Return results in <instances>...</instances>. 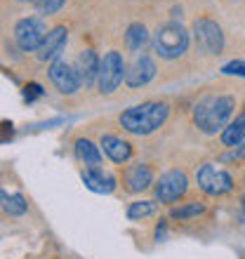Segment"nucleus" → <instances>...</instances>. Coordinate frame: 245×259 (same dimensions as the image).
<instances>
[{
  "label": "nucleus",
  "instance_id": "1",
  "mask_svg": "<svg viewBox=\"0 0 245 259\" xmlns=\"http://www.w3.org/2000/svg\"><path fill=\"white\" fill-rule=\"evenodd\" d=\"M168 116H170V106L165 102H142L137 106H130V109L123 111L118 123L130 135L146 137L163 127Z\"/></svg>",
  "mask_w": 245,
  "mask_h": 259
},
{
  "label": "nucleus",
  "instance_id": "2",
  "mask_svg": "<svg viewBox=\"0 0 245 259\" xmlns=\"http://www.w3.org/2000/svg\"><path fill=\"white\" fill-rule=\"evenodd\" d=\"M233 111H236V97L233 95H210L196 104L193 123L205 135H215L231 123Z\"/></svg>",
  "mask_w": 245,
  "mask_h": 259
},
{
  "label": "nucleus",
  "instance_id": "3",
  "mask_svg": "<svg viewBox=\"0 0 245 259\" xmlns=\"http://www.w3.org/2000/svg\"><path fill=\"white\" fill-rule=\"evenodd\" d=\"M189 48V33L177 21H168L153 33V50L163 59H179Z\"/></svg>",
  "mask_w": 245,
  "mask_h": 259
},
{
  "label": "nucleus",
  "instance_id": "4",
  "mask_svg": "<svg viewBox=\"0 0 245 259\" xmlns=\"http://www.w3.org/2000/svg\"><path fill=\"white\" fill-rule=\"evenodd\" d=\"M125 62L118 50H109L99 62V75H97V88L102 95H113L120 82L125 80Z\"/></svg>",
  "mask_w": 245,
  "mask_h": 259
},
{
  "label": "nucleus",
  "instance_id": "5",
  "mask_svg": "<svg viewBox=\"0 0 245 259\" xmlns=\"http://www.w3.org/2000/svg\"><path fill=\"white\" fill-rule=\"evenodd\" d=\"M193 40L203 55H222V50H224L222 26L210 17H200L193 21Z\"/></svg>",
  "mask_w": 245,
  "mask_h": 259
},
{
  "label": "nucleus",
  "instance_id": "6",
  "mask_svg": "<svg viewBox=\"0 0 245 259\" xmlns=\"http://www.w3.org/2000/svg\"><path fill=\"white\" fill-rule=\"evenodd\" d=\"M48 33L50 28L40 17H26V19L17 21V26H14V40L21 52H38Z\"/></svg>",
  "mask_w": 245,
  "mask_h": 259
},
{
  "label": "nucleus",
  "instance_id": "7",
  "mask_svg": "<svg viewBox=\"0 0 245 259\" xmlns=\"http://www.w3.org/2000/svg\"><path fill=\"white\" fill-rule=\"evenodd\" d=\"M196 182H198V189L203 193H208V196H224V193H229L233 189L231 175L212 163H205L198 167Z\"/></svg>",
  "mask_w": 245,
  "mask_h": 259
},
{
  "label": "nucleus",
  "instance_id": "8",
  "mask_svg": "<svg viewBox=\"0 0 245 259\" xmlns=\"http://www.w3.org/2000/svg\"><path fill=\"white\" fill-rule=\"evenodd\" d=\"M186 189H189L186 175H184L182 170H168L156 179V184H153V196H156V200H160L163 205H172L186 193Z\"/></svg>",
  "mask_w": 245,
  "mask_h": 259
},
{
  "label": "nucleus",
  "instance_id": "9",
  "mask_svg": "<svg viewBox=\"0 0 245 259\" xmlns=\"http://www.w3.org/2000/svg\"><path fill=\"white\" fill-rule=\"evenodd\" d=\"M48 75H50V80H52V85L59 90L61 95H75L83 85L75 66L73 64H68V62H64V59H57V62L50 64Z\"/></svg>",
  "mask_w": 245,
  "mask_h": 259
},
{
  "label": "nucleus",
  "instance_id": "10",
  "mask_svg": "<svg viewBox=\"0 0 245 259\" xmlns=\"http://www.w3.org/2000/svg\"><path fill=\"white\" fill-rule=\"evenodd\" d=\"M156 71H158L156 62L149 55H137L135 62L125 68V85L132 90L144 88V85H149L156 78Z\"/></svg>",
  "mask_w": 245,
  "mask_h": 259
},
{
  "label": "nucleus",
  "instance_id": "11",
  "mask_svg": "<svg viewBox=\"0 0 245 259\" xmlns=\"http://www.w3.org/2000/svg\"><path fill=\"white\" fill-rule=\"evenodd\" d=\"M156 184L153 170L146 163H132L123 170V189L128 193H142Z\"/></svg>",
  "mask_w": 245,
  "mask_h": 259
},
{
  "label": "nucleus",
  "instance_id": "12",
  "mask_svg": "<svg viewBox=\"0 0 245 259\" xmlns=\"http://www.w3.org/2000/svg\"><path fill=\"white\" fill-rule=\"evenodd\" d=\"M66 40H68V31L66 26H55L50 28L48 38L43 40V45L38 48V59L40 62H57V57L61 55V50L66 48Z\"/></svg>",
  "mask_w": 245,
  "mask_h": 259
},
{
  "label": "nucleus",
  "instance_id": "13",
  "mask_svg": "<svg viewBox=\"0 0 245 259\" xmlns=\"http://www.w3.org/2000/svg\"><path fill=\"white\" fill-rule=\"evenodd\" d=\"M99 146H102L104 156L109 158L111 163H116V165L128 163L130 158H132V144L125 142L123 137H116V135H104L102 139H99Z\"/></svg>",
  "mask_w": 245,
  "mask_h": 259
},
{
  "label": "nucleus",
  "instance_id": "14",
  "mask_svg": "<svg viewBox=\"0 0 245 259\" xmlns=\"http://www.w3.org/2000/svg\"><path fill=\"white\" fill-rule=\"evenodd\" d=\"M83 184L88 186L92 193L109 196L116 189V177L111 172H106L104 167H92V170H83Z\"/></svg>",
  "mask_w": 245,
  "mask_h": 259
},
{
  "label": "nucleus",
  "instance_id": "15",
  "mask_svg": "<svg viewBox=\"0 0 245 259\" xmlns=\"http://www.w3.org/2000/svg\"><path fill=\"white\" fill-rule=\"evenodd\" d=\"M99 57H97L95 50H83L80 55H78V62L73 64L75 71H78V75H80V82L85 85V88H92V85H97V75H99Z\"/></svg>",
  "mask_w": 245,
  "mask_h": 259
},
{
  "label": "nucleus",
  "instance_id": "16",
  "mask_svg": "<svg viewBox=\"0 0 245 259\" xmlns=\"http://www.w3.org/2000/svg\"><path fill=\"white\" fill-rule=\"evenodd\" d=\"M73 149H75V156H78V160L85 165V170L102 167L104 158H102V151H99V146H97L95 142H90V139L80 137V139H75Z\"/></svg>",
  "mask_w": 245,
  "mask_h": 259
},
{
  "label": "nucleus",
  "instance_id": "17",
  "mask_svg": "<svg viewBox=\"0 0 245 259\" xmlns=\"http://www.w3.org/2000/svg\"><path fill=\"white\" fill-rule=\"evenodd\" d=\"M149 31H146V26H144L142 21H135V24H130L128 31H125V48L130 50V52H135V55H139L146 45H149Z\"/></svg>",
  "mask_w": 245,
  "mask_h": 259
},
{
  "label": "nucleus",
  "instance_id": "18",
  "mask_svg": "<svg viewBox=\"0 0 245 259\" xmlns=\"http://www.w3.org/2000/svg\"><path fill=\"white\" fill-rule=\"evenodd\" d=\"M0 210L10 217H21V214H26L28 203L21 193H7L5 189H0Z\"/></svg>",
  "mask_w": 245,
  "mask_h": 259
},
{
  "label": "nucleus",
  "instance_id": "19",
  "mask_svg": "<svg viewBox=\"0 0 245 259\" xmlns=\"http://www.w3.org/2000/svg\"><path fill=\"white\" fill-rule=\"evenodd\" d=\"M243 135H245V109L219 132V139H222V144H224L226 149H233V146L240 142Z\"/></svg>",
  "mask_w": 245,
  "mask_h": 259
},
{
  "label": "nucleus",
  "instance_id": "20",
  "mask_svg": "<svg viewBox=\"0 0 245 259\" xmlns=\"http://www.w3.org/2000/svg\"><path fill=\"white\" fill-rule=\"evenodd\" d=\"M203 212H205V205L200 203V200H186V203L172 207L170 217L177 219V222H189V219L198 217V214H203Z\"/></svg>",
  "mask_w": 245,
  "mask_h": 259
},
{
  "label": "nucleus",
  "instance_id": "21",
  "mask_svg": "<svg viewBox=\"0 0 245 259\" xmlns=\"http://www.w3.org/2000/svg\"><path fill=\"white\" fill-rule=\"evenodd\" d=\"M156 212V203L153 200H135V203L128 205V219L130 222H142V219L151 217Z\"/></svg>",
  "mask_w": 245,
  "mask_h": 259
},
{
  "label": "nucleus",
  "instance_id": "22",
  "mask_svg": "<svg viewBox=\"0 0 245 259\" xmlns=\"http://www.w3.org/2000/svg\"><path fill=\"white\" fill-rule=\"evenodd\" d=\"M31 5L38 10L40 14H57L61 7L66 5V0H31Z\"/></svg>",
  "mask_w": 245,
  "mask_h": 259
},
{
  "label": "nucleus",
  "instance_id": "23",
  "mask_svg": "<svg viewBox=\"0 0 245 259\" xmlns=\"http://www.w3.org/2000/svg\"><path fill=\"white\" fill-rule=\"evenodd\" d=\"M222 73L245 78V62H240V59H233V62H229V64H224V66H222Z\"/></svg>",
  "mask_w": 245,
  "mask_h": 259
},
{
  "label": "nucleus",
  "instance_id": "24",
  "mask_svg": "<svg viewBox=\"0 0 245 259\" xmlns=\"http://www.w3.org/2000/svg\"><path fill=\"white\" fill-rule=\"evenodd\" d=\"M24 97H26L28 102L35 99V97H43V88L38 85V82H28L26 88H24Z\"/></svg>",
  "mask_w": 245,
  "mask_h": 259
},
{
  "label": "nucleus",
  "instance_id": "25",
  "mask_svg": "<svg viewBox=\"0 0 245 259\" xmlns=\"http://www.w3.org/2000/svg\"><path fill=\"white\" fill-rule=\"evenodd\" d=\"M231 158H238V160H245V135L240 137V142L231 149Z\"/></svg>",
  "mask_w": 245,
  "mask_h": 259
},
{
  "label": "nucleus",
  "instance_id": "26",
  "mask_svg": "<svg viewBox=\"0 0 245 259\" xmlns=\"http://www.w3.org/2000/svg\"><path fill=\"white\" fill-rule=\"evenodd\" d=\"M12 137V123H0V142Z\"/></svg>",
  "mask_w": 245,
  "mask_h": 259
},
{
  "label": "nucleus",
  "instance_id": "27",
  "mask_svg": "<svg viewBox=\"0 0 245 259\" xmlns=\"http://www.w3.org/2000/svg\"><path fill=\"white\" fill-rule=\"evenodd\" d=\"M165 231H168V222L160 219V224L156 226V240H163L165 238Z\"/></svg>",
  "mask_w": 245,
  "mask_h": 259
},
{
  "label": "nucleus",
  "instance_id": "28",
  "mask_svg": "<svg viewBox=\"0 0 245 259\" xmlns=\"http://www.w3.org/2000/svg\"><path fill=\"white\" fill-rule=\"evenodd\" d=\"M240 207H243V212H245V196L240 198Z\"/></svg>",
  "mask_w": 245,
  "mask_h": 259
}]
</instances>
